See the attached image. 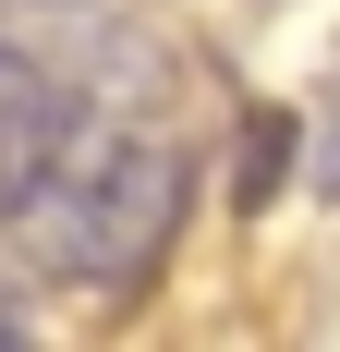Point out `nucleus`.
<instances>
[{
	"label": "nucleus",
	"instance_id": "1",
	"mask_svg": "<svg viewBox=\"0 0 340 352\" xmlns=\"http://www.w3.org/2000/svg\"><path fill=\"white\" fill-rule=\"evenodd\" d=\"M182 195H195L182 146L134 134V146H109V158H73V170L36 195V243H49V267L85 280V292H146L158 255H170V231H182Z\"/></svg>",
	"mask_w": 340,
	"mask_h": 352
},
{
	"label": "nucleus",
	"instance_id": "2",
	"mask_svg": "<svg viewBox=\"0 0 340 352\" xmlns=\"http://www.w3.org/2000/svg\"><path fill=\"white\" fill-rule=\"evenodd\" d=\"M73 134H85V98L49 73L0 98V219H36V195L73 170Z\"/></svg>",
	"mask_w": 340,
	"mask_h": 352
},
{
	"label": "nucleus",
	"instance_id": "3",
	"mask_svg": "<svg viewBox=\"0 0 340 352\" xmlns=\"http://www.w3.org/2000/svg\"><path fill=\"white\" fill-rule=\"evenodd\" d=\"M292 158H304V122L292 109H243V207H268L292 182Z\"/></svg>",
	"mask_w": 340,
	"mask_h": 352
},
{
	"label": "nucleus",
	"instance_id": "4",
	"mask_svg": "<svg viewBox=\"0 0 340 352\" xmlns=\"http://www.w3.org/2000/svg\"><path fill=\"white\" fill-rule=\"evenodd\" d=\"M304 182H316V195L340 207V98L316 109V134H304Z\"/></svg>",
	"mask_w": 340,
	"mask_h": 352
},
{
	"label": "nucleus",
	"instance_id": "5",
	"mask_svg": "<svg viewBox=\"0 0 340 352\" xmlns=\"http://www.w3.org/2000/svg\"><path fill=\"white\" fill-rule=\"evenodd\" d=\"M12 85H36V61L12 49V36H0V98H12Z\"/></svg>",
	"mask_w": 340,
	"mask_h": 352
},
{
	"label": "nucleus",
	"instance_id": "6",
	"mask_svg": "<svg viewBox=\"0 0 340 352\" xmlns=\"http://www.w3.org/2000/svg\"><path fill=\"white\" fill-rule=\"evenodd\" d=\"M12 340H25V316H12V304H0V352H12Z\"/></svg>",
	"mask_w": 340,
	"mask_h": 352
}]
</instances>
